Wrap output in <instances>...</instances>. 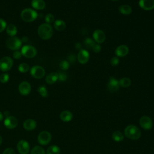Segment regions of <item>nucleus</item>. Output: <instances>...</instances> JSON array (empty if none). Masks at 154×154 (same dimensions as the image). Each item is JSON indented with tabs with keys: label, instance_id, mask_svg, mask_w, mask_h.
I'll return each mask as SVG.
<instances>
[{
	"label": "nucleus",
	"instance_id": "nucleus-38",
	"mask_svg": "<svg viewBox=\"0 0 154 154\" xmlns=\"http://www.w3.org/2000/svg\"><path fill=\"white\" fill-rule=\"evenodd\" d=\"M22 56V54L21 51H19L18 50L14 51V52L13 53V57L15 59H19L21 58Z\"/></svg>",
	"mask_w": 154,
	"mask_h": 154
},
{
	"label": "nucleus",
	"instance_id": "nucleus-24",
	"mask_svg": "<svg viewBox=\"0 0 154 154\" xmlns=\"http://www.w3.org/2000/svg\"><path fill=\"white\" fill-rule=\"evenodd\" d=\"M119 10L121 14H125V15H128L131 13L132 8L131 7V6L128 5H122L119 7Z\"/></svg>",
	"mask_w": 154,
	"mask_h": 154
},
{
	"label": "nucleus",
	"instance_id": "nucleus-41",
	"mask_svg": "<svg viewBox=\"0 0 154 154\" xmlns=\"http://www.w3.org/2000/svg\"><path fill=\"white\" fill-rule=\"evenodd\" d=\"M92 49L93 50V51H94V52L98 53V52H99L101 51V46H100V45L99 44L97 43V44H95V45H94V46H93V48Z\"/></svg>",
	"mask_w": 154,
	"mask_h": 154
},
{
	"label": "nucleus",
	"instance_id": "nucleus-6",
	"mask_svg": "<svg viewBox=\"0 0 154 154\" xmlns=\"http://www.w3.org/2000/svg\"><path fill=\"white\" fill-rule=\"evenodd\" d=\"M13 64V60L10 57H4L0 60V70L2 72L10 70Z\"/></svg>",
	"mask_w": 154,
	"mask_h": 154
},
{
	"label": "nucleus",
	"instance_id": "nucleus-33",
	"mask_svg": "<svg viewBox=\"0 0 154 154\" xmlns=\"http://www.w3.org/2000/svg\"><path fill=\"white\" fill-rule=\"evenodd\" d=\"M45 21H46V22L47 23L49 24L51 23H52L54 21V16L52 14H51V13L47 14L45 16Z\"/></svg>",
	"mask_w": 154,
	"mask_h": 154
},
{
	"label": "nucleus",
	"instance_id": "nucleus-19",
	"mask_svg": "<svg viewBox=\"0 0 154 154\" xmlns=\"http://www.w3.org/2000/svg\"><path fill=\"white\" fill-rule=\"evenodd\" d=\"M60 118L63 122H68L72 120L73 118V114L70 111L68 110H64L60 113Z\"/></svg>",
	"mask_w": 154,
	"mask_h": 154
},
{
	"label": "nucleus",
	"instance_id": "nucleus-10",
	"mask_svg": "<svg viewBox=\"0 0 154 154\" xmlns=\"http://www.w3.org/2000/svg\"><path fill=\"white\" fill-rule=\"evenodd\" d=\"M17 149L20 154H28L30 150L29 144L26 140H21L17 144Z\"/></svg>",
	"mask_w": 154,
	"mask_h": 154
},
{
	"label": "nucleus",
	"instance_id": "nucleus-25",
	"mask_svg": "<svg viewBox=\"0 0 154 154\" xmlns=\"http://www.w3.org/2000/svg\"><path fill=\"white\" fill-rule=\"evenodd\" d=\"M112 138L114 141L116 142H120L123 140L124 136L120 131H116L112 134Z\"/></svg>",
	"mask_w": 154,
	"mask_h": 154
},
{
	"label": "nucleus",
	"instance_id": "nucleus-16",
	"mask_svg": "<svg viewBox=\"0 0 154 154\" xmlns=\"http://www.w3.org/2000/svg\"><path fill=\"white\" fill-rule=\"evenodd\" d=\"M139 6L144 10H151L154 8V0H140Z\"/></svg>",
	"mask_w": 154,
	"mask_h": 154
},
{
	"label": "nucleus",
	"instance_id": "nucleus-8",
	"mask_svg": "<svg viewBox=\"0 0 154 154\" xmlns=\"http://www.w3.org/2000/svg\"><path fill=\"white\" fill-rule=\"evenodd\" d=\"M51 134L48 131H43L38 134L37 140L40 144L42 146H46L50 143V141H51Z\"/></svg>",
	"mask_w": 154,
	"mask_h": 154
},
{
	"label": "nucleus",
	"instance_id": "nucleus-14",
	"mask_svg": "<svg viewBox=\"0 0 154 154\" xmlns=\"http://www.w3.org/2000/svg\"><path fill=\"white\" fill-rule=\"evenodd\" d=\"M93 37L98 44L104 42L106 38L104 32L100 29H96L93 33Z\"/></svg>",
	"mask_w": 154,
	"mask_h": 154
},
{
	"label": "nucleus",
	"instance_id": "nucleus-22",
	"mask_svg": "<svg viewBox=\"0 0 154 154\" xmlns=\"http://www.w3.org/2000/svg\"><path fill=\"white\" fill-rule=\"evenodd\" d=\"M54 26L55 29L58 31H63L65 29L66 25L65 22L60 19L56 20L54 23Z\"/></svg>",
	"mask_w": 154,
	"mask_h": 154
},
{
	"label": "nucleus",
	"instance_id": "nucleus-11",
	"mask_svg": "<svg viewBox=\"0 0 154 154\" xmlns=\"http://www.w3.org/2000/svg\"><path fill=\"white\" fill-rule=\"evenodd\" d=\"M4 124L5 126L10 129H12L15 128L18 124L17 119L12 116H9L8 117H6L4 121Z\"/></svg>",
	"mask_w": 154,
	"mask_h": 154
},
{
	"label": "nucleus",
	"instance_id": "nucleus-37",
	"mask_svg": "<svg viewBox=\"0 0 154 154\" xmlns=\"http://www.w3.org/2000/svg\"><path fill=\"white\" fill-rule=\"evenodd\" d=\"M110 63H111V64L112 66H117L119 64V58L117 57H113L111 58Z\"/></svg>",
	"mask_w": 154,
	"mask_h": 154
},
{
	"label": "nucleus",
	"instance_id": "nucleus-28",
	"mask_svg": "<svg viewBox=\"0 0 154 154\" xmlns=\"http://www.w3.org/2000/svg\"><path fill=\"white\" fill-rule=\"evenodd\" d=\"M31 154H46V153L42 147L35 146L32 149L31 151Z\"/></svg>",
	"mask_w": 154,
	"mask_h": 154
},
{
	"label": "nucleus",
	"instance_id": "nucleus-3",
	"mask_svg": "<svg viewBox=\"0 0 154 154\" xmlns=\"http://www.w3.org/2000/svg\"><path fill=\"white\" fill-rule=\"evenodd\" d=\"M38 14L35 10L31 8H26L23 10L20 13L22 19L26 22H32L37 17Z\"/></svg>",
	"mask_w": 154,
	"mask_h": 154
},
{
	"label": "nucleus",
	"instance_id": "nucleus-26",
	"mask_svg": "<svg viewBox=\"0 0 154 154\" xmlns=\"http://www.w3.org/2000/svg\"><path fill=\"white\" fill-rule=\"evenodd\" d=\"M60 148L56 145L49 146L46 150V154H60Z\"/></svg>",
	"mask_w": 154,
	"mask_h": 154
},
{
	"label": "nucleus",
	"instance_id": "nucleus-18",
	"mask_svg": "<svg viewBox=\"0 0 154 154\" xmlns=\"http://www.w3.org/2000/svg\"><path fill=\"white\" fill-rule=\"evenodd\" d=\"M23 128L26 131L34 130L37 126L36 122L31 119H26L23 123Z\"/></svg>",
	"mask_w": 154,
	"mask_h": 154
},
{
	"label": "nucleus",
	"instance_id": "nucleus-29",
	"mask_svg": "<svg viewBox=\"0 0 154 154\" xmlns=\"http://www.w3.org/2000/svg\"><path fill=\"white\" fill-rule=\"evenodd\" d=\"M95 44V42L90 38H86L84 40V45L85 47L88 49H92Z\"/></svg>",
	"mask_w": 154,
	"mask_h": 154
},
{
	"label": "nucleus",
	"instance_id": "nucleus-15",
	"mask_svg": "<svg viewBox=\"0 0 154 154\" xmlns=\"http://www.w3.org/2000/svg\"><path fill=\"white\" fill-rule=\"evenodd\" d=\"M120 87L119 81H117L116 78L113 77H110L109 79V81L107 84V88L109 91L111 92L116 91L119 90Z\"/></svg>",
	"mask_w": 154,
	"mask_h": 154
},
{
	"label": "nucleus",
	"instance_id": "nucleus-39",
	"mask_svg": "<svg viewBox=\"0 0 154 154\" xmlns=\"http://www.w3.org/2000/svg\"><path fill=\"white\" fill-rule=\"evenodd\" d=\"M2 154H16V153L14 150L12 148H7L3 151Z\"/></svg>",
	"mask_w": 154,
	"mask_h": 154
},
{
	"label": "nucleus",
	"instance_id": "nucleus-32",
	"mask_svg": "<svg viewBox=\"0 0 154 154\" xmlns=\"http://www.w3.org/2000/svg\"><path fill=\"white\" fill-rule=\"evenodd\" d=\"M59 66H60V68L61 70H67L69 68V66H70L69 62L68 61H66V60H62L60 63Z\"/></svg>",
	"mask_w": 154,
	"mask_h": 154
},
{
	"label": "nucleus",
	"instance_id": "nucleus-27",
	"mask_svg": "<svg viewBox=\"0 0 154 154\" xmlns=\"http://www.w3.org/2000/svg\"><path fill=\"white\" fill-rule=\"evenodd\" d=\"M119 82L120 86H121L123 88H127V87H129L131 84V79L129 78H126V77L120 79L119 81Z\"/></svg>",
	"mask_w": 154,
	"mask_h": 154
},
{
	"label": "nucleus",
	"instance_id": "nucleus-4",
	"mask_svg": "<svg viewBox=\"0 0 154 154\" xmlns=\"http://www.w3.org/2000/svg\"><path fill=\"white\" fill-rule=\"evenodd\" d=\"M6 45L7 47L13 51H17L20 49L22 45V40L15 36L10 37L6 41Z\"/></svg>",
	"mask_w": 154,
	"mask_h": 154
},
{
	"label": "nucleus",
	"instance_id": "nucleus-7",
	"mask_svg": "<svg viewBox=\"0 0 154 154\" xmlns=\"http://www.w3.org/2000/svg\"><path fill=\"white\" fill-rule=\"evenodd\" d=\"M30 74L35 79H42L45 75V70L40 66H34L30 69Z\"/></svg>",
	"mask_w": 154,
	"mask_h": 154
},
{
	"label": "nucleus",
	"instance_id": "nucleus-30",
	"mask_svg": "<svg viewBox=\"0 0 154 154\" xmlns=\"http://www.w3.org/2000/svg\"><path fill=\"white\" fill-rule=\"evenodd\" d=\"M29 70V66L28 64L25 63H20L18 66V70L21 73H26Z\"/></svg>",
	"mask_w": 154,
	"mask_h": 154
},
{
	"label": "nucleus",
	"instance_id": "nucleus-21",
	"mask_svg": "<svg viewBox=\"0 0 154 154\" xmlns=\"http://www.w3.org/2000/svg\"><path fill=\"white\" fill-rule=\"evenodd\" d=\"M58 80V73L52 72L46 76V82L48 84H53Z\"/></svg>",
	"mask_w": 154,
	"mask_h": 154
},
{
	"label": "nucleus",
	"instance_id": "nucleus-2",
	"mask_svg": "<svg viewBox=\"0 0 154 154\" xmlns=\"http://www.w3.org/2000/svg\"><path fill=\"white\" fill-rule=\"evenodd\" d=\"M124 134L126 137L132 140H138L141 135L140 129L134 125L127 126L125 129Z\"/></svg>",
	"mask_w": 154,
	"mask_h": 154
},
{
	"label": "nucleus",
	"instance_id": "nucleus-12",
	"mask_svg": "<svg viewBox=\"0 0 154 154\" xmlns=\"http://www.w3.org/2000/svg\"><path fill=\"white\" fill-rule=\"evenodd\" d=\"M19 93L23 96H26L29 94L31 90L30 84L27 81L22 82L18 87Z\"/></svg>",
	"mask_w": 154,
	"mask_h": 154
},
{
	"label": "nucleus",
	"instance_id": "nucleus-40",
	"mask_svg": "<svg viewBox=\"0 0 154 154\" xmlns=\"http://www.w3.org/2000/svg\"><path fill=\"white\" fill-rule=\"evenodd\" d=\"M76 57L74 54H70L67 57V60L70 63H74L76 61Z\"/></svg>",
	"mask_w": 154,
	"mask_h": 154
},
{
	"label": "nucleus",
	"instance_id": "nucleus-35",
	"mask_svg": "<svg viewBox=\"0 0 154 154\" xmlns=\"http://www.w3.org/2000/svg\"><path fill=\"white\" fill-rule=\"evenodd\" d=\"M58 73V79L60 81H65L67 78V75L62 72H60Z\"/></svg>",
	"mask_w": 154,
	"mask_h": 154
},
{
	"label": "nucleus",
	"instance_id": "nucleus-5",
	"mask_svg": "<svg viewBox=\"0 0 154 154\" xmlns=\"http://www.w3.org/2000/svg\"><path fill=\"white\" fill-rule=\"evenodd\" d=\"M21 52L23 56L28 58H32L36 56L37 49L31 45H26L22 48Z\"/></svg>",
	"mask_w": 154,
	"mask_h": 154
},
{
	"label": "nucleus",
	"instance_id": "nucleus-31",
	"mask_svg": "<svg viewBox=\"0 0 154 154\" xmlns=\"http://www.w3.org/2000/svg\"><path fill=\"white\" fill-rule=\"evenodd\" d=\"M37 91L39 94L43 97H46L48 96V93L47 89L45 85H40L37 88Z\"/></svg>",
	"mask_w": 154,
	"mask_h": 154
},
{
	"label": "nucleus",
	"instance_id": "nucleus-9",
	"mask_svg": "<svg viewBox=\"0 0 154 154\" xmlns=\"http://www.w3.org/2000/svg\"><path fill=\"white\" fill-rule=\"evenodd\" d=\"M140 126L145 130H150L153 126V122L150 117L147 116H142L139 120Z\"/></svg>",
	"mask_w": 154,
	"mask_h": 154
},
{
	"label": "nucleus",
	"instance_id": "nucleus-36",
	"mask_svg": "<svg viewBox=\"0 0 154 154\" xmlns=\"http://www.w3.org/2000/svg\"><path fill=\"white\" fill-rule=\"evenodd\" d=\"M7 27V23L6 22L2 19H0V32H2V31H4V29Z\"/></svg>",
	"mask_w": 154,
	"mask_h": 154
},
{
	"label": "nucleus",
	"instance_id": "nucleus-45",
	"mask_svg": "<svg viewBox=\"0 0 154 154\" xmlns=\"http://www.w3.org/2000/svg\"><path fill=\"white\" fill-rule=\"evenodd\" d=\"M2 137L0 135V145L2 143Z\"/></svg>",
	"mask_w": 154,
	"mask_h": 154
},
{
	"label": "nucleus",
	"instance_id": "nucleus-46",
	"mask_svg": "<svg viewBox=\"0 0 154 154\" xmlns=\"http://www.w3.org/2000/svg\"><path fill=\"white\" fill-rule=\"evenodd\" d=\"M112 1H116V0H112Z\"/></svg>",
	"mask_w": 154,
	"mask_h": 154
},
{
	"label": "nucleus",
	"instance_id": "nucleus-20",
	"mask_svg": "<svg viewBox=\"0 0 154 154\" xmlns=\"http://www.w3.org/2000/svg\"><path fill=\"white\" fill-rule=\"evenodd\" d=\"M31 6L35 10H41L45 8L46 4L43 0H32Z\"/></svg>",
	"mask_w": 154,
	"mask_h": 154
},
{
	"label": "nucleus",
	"instance_id": "nucleus-42",
	"mask_svg": "<svg viewBox=\"0 0 154 154\" xmlns=\"http://www.w3.org/2000/svg\"><path fill=\"white\" fill-rule=\"evenodd\" d=\"M75 48H76V49H78V50H79V51H80L81 49H82V45H81V44L79 43H76L75 45Z\"/></svg>",
	"mask_w": 154,
	"mask_h": 154
},
{
	"label": "nucleus",
	"instance_id": "nucleus-34",
	"mask_svg": "<svg viewBox=\"0 0 154 154\" xmlns=\"http://www.w3.org/2000/svg\"><path fill=\"white\" fill-rule=\"evenodd\" d=\"M9 75L7 73H3L0 75V81L2 83H6L9 79Z\"/></svg>",
	"mask_w": 154,
	"mask_h": 154
},
{
	"label": "nucleus",
	"instance_id": "nucleus-44",
	"mask_svg": "<svg viewBox=\"0 0 154 154\" xmlns=\"http://www.w3.org/2000/svg\"><path fill=\"white\" fill-rule=\"evenodd\" d=\"M3 119H4V115L1 112H0V122L2 121Z\"/></svg>",
	"mask_w": 154,
	"mask_h": 154
},
{
	"label": "nucleus",
	"instance_id": "nucleus-43",
	"mask_svg": "<svg viewBox=\"0 0 154 154\" xmlns=\"http://www.w3.org/2000/svg\"><path fill=\"white\" fill-rule=\"evenodd\" d=\"M4 116H5V117H8L10 116V112L8 111H5L4 112Z\"/></svg>",
	"mask_w": 154,
	"mask_h": 154
},
{
	"label": "nucleus",
	"instance_id": "nucleus-1",
	"mask_svg": "<svg viewBox=\"0 0 154 154\" xmlns=\"http://www.w3.org/2000/svg\"><path fill=\"white\" fill-rule=\"evenodd\" d=\"M39 37L43 40L51 38L53 35V29L52 26L47 23L41 24L37 29Z\"/></svg>",
	"mask_w": 154,
	"mask_h": 154
},
{
	"label": "nucleus",
	"instance_id": "nucleus-13",
	"mask_svg": "<svg viewBox=\"0 0 154 154\" xmlns=\"http://www.w3.org/2000/svg\"><path fill=\"white\" fill-rule=\"evenodd\" d=\"M90 58L89 52L85 49H81L77 55V60L81 64H85Z\"/></svg>",
	"mask_w": 154,
	"mask_h": 154
},
{
	"label": "nucleus",
	"instance_id": "nucleus-17",
	"mask_svg": "<svg viewBox=\"0 0 154 154\" xmlns=\"http://www.w3.org/2000/svg\"><path fill=\"white\" fill-rule=\"evenodd\" d=\"M129 52V48L126 45H122L119 46L115 51V54L117 57H125Z\"/></svg>",
	"mask_w": 154,
	"mask_h": 154
},
{
	"label": "nucleus",
	"instance_id": "nucleus-23",
	"mask_svg": "<svg viewBox=\"0 0 154 154\" xmlns=\"http://www.w3.org/2000/svg\"><path fill=\"white\" fill-rule=\"evenodd\" d=\"M5 29H6V32L7 34L10 37L14 36L17 34V29L16 26L13 24H9L7 25V27Z\"/></svg>",
	"mask_w": 154,
	"mask_h": 154
}]
</instances>
